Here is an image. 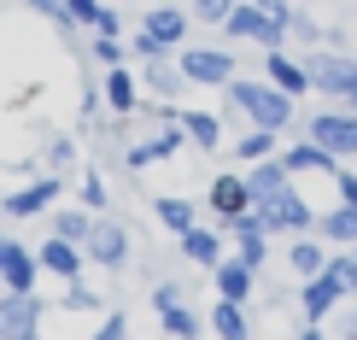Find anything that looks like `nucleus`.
<instances>
[{
    "label": "nucleus",
    "instance_id": "f03ea898",
    "mask_svg": "<svg viewBox=\"0 0 357 340\" xmlns=\"http://www.w3.org/2000/svg\"><path fill=\"white\" fill-rule=\"evenodd\" d=\"M182 282H153V317H158V334L165 340H199L205 334V317L182 300Z\"/></svg>",
    "mask_w": 357,
    "mask_h": 340
},
{
    "label": "nucleus",
    "instance_id": "cd10ccee",
    "mask_svg": "<svg viewBox=\"0 0 357 340\" xmlns=\"http://www.w3.org/2000/svg\"><path fill=\"white\" fill-rule=\"evenodd\" d=\"M141 82L153 88V100H170V106H176V94H182V88H188L182 65H176V53H170V59H153V65L141 71Z\"/></svg>",
    "mask_w": 357,
    "mask_h": 340
},
{
    "label": "nucleus",
    "instance_id": "423d86ee",
    "mask_svg": "<svg viewBox=\"0 0 357 340\" xmlns=\"http://www.w3.org/2000/svg\"><path fill=\"white\" fill-rule=\"evenodd\" d=\"M59 200H65V176H36V182L0 194V217H12V223H24V217H47Z\"/></svg>",
    "mask_w": 357,
    "mask_h": 340
},
{
    "label": "nucleus",
    "instance_id": "a18cd8bd",
    "mask_svg": "<svg viewBox=\"0 0 357 340\" xmlns=\"http://www.w3.org/2000/svg\"><path fill=\"white\" fill-rule=\"evenodd\" d=\"M340 340H357V305H351L346 317H340Z\"/></svg>",
    "mask_w": 357,
    "mask_h": 340
},
{
    "label": "nucleus",
    "instance_id": "9b49d317",
    "mask_svg": "<svg viewBox=\"0 0 357 340\" xmlns=\"http://www.w3.org/2000/svg\"><path fill=\"white\" fill-rule=\"evenodd\" d=\"M205 205H211V217H217V223H234L241 212H252L246 170H222V176H211V188H205Z\"/></svg>",
    "mask_w": 357,
    "mask_h": 340
},
{
    "label": "nucleus",
    "instance_id": "a878e982",
    "mask_svg": "<svg viewBox=\"0 0 357 340\" xmlns=\"http://www.w3.org/2000/svg\"><path fill=\"white\" fill-rule=\"evenodd\" d=\"M205 329H211L217 340H252V317H246V305L217 300L211 311H205Z\"/></svg>",
    "mask_w": 357,
    "mask_h": 340
},
{
    "label": "nucleus",
    "instance_id": "2f4dec72",
    "mask_svg": "<svg viewBox=\"0 0 357 340\" xmlns=\"http://www.w3.org/2000/svg\"><path fill=\"white\" fill-rule=\"evenodd\" d=\"M322 276H328L346 300H357V253H328V270Z\"/></svg>",
    "mask_w": 357,
    "mask_h": 340
},
{
    "label": "nucleus",
    "instance_id": "1a4fd4ad",
    "mask_svg": "<svg viewBox=\"0 0 357 340\" xmlns=\"http://www.w3.org/2000/svg\"><path fill=\"white\" fill-rule=\"evenodd\" d=\"M82 258H88V264H100V270H123V264L135 258V246H129V229L117 223V217H94V235H88Z\"/></svg>",
    "mask_w": 357,
    "mask_h": 340
},
{
    "label": "nucleus",
    "instance_id": "ea45409f",
    "mask_svg": "<svg viewBox=\"0 0 357 340\" xmlns=\"http://www.w3.org/2000/svg\"><path fill=\"white\" fill-rule=\"evenodd\" d=\"M334 188H340V205H357V170L340 165V170H334Z\"/></svg>",
    "mask_w": 357,
    "mask_h": 340
},
{
    "label": "nucleus",
    "instance_id": "8fccbe9b",
    "mask_svg": "<svg viewBox=\"0 0 357 340\" xmlns=\"http://www.w3.org/2000/svg\"><path fill=\"white\" fill-rule=\"evenodd\" d=\"M158 340H165V334H158Z\"/></svg>",
    "mask_w": 357,
    "mask_h": 340
},
{
    "label": "nucleus",
    "instance_id": "ddd939ff",
    "mask_svg": "<svg viewBox=\"0 0 357 340\" xmlns=\"http://www.w3.org/2000/svg\"><path fill=\"white\" fill-rule=\"evenodd\" d=\"M100 106H106L112 117H129V112H141V77L129 65H117V71H100Z\"/></svg>",
    "mask_w": 357,
    "mask_h": 340
},
{
    "label": "nucleus",
    "instance_id": "f704fd0d",
    "mask_svg": "<svg viewBox=\"0 0 357 340\" xmlns=\"http://www.w3.org/2000/svg\"><path fill=\"white\" fill-rule=\"evenodd\" d=\"M65 311H112V305L100 300L88 282H70V288H65Z\"/></svg>",
    "mask_w": 357,
    "mask_h": 340
},
{
    "label": "nucleus",
    "instance_id": "de8ad7c7",
    "mask_svg": "<svg viewBox=\"0 0 357 340\" xmlns=\"http://www.w3.org/2000/svg\"><path fill=\"white\" fill-rule=\"evenodd\" d=\"M340 112H357V82L346 88V100H340Z\"/></svg>",
    "mask_w": 357,
    "mask_h": 340
},
{
    "label": "nucleus",
    "instance_id": "9d476101",
    "mask_svg": "<svg viewBox=\"0 0 357 340\" xmlns=\"http://www.w3.org/2000/svg\"><path fill=\"white\" fill-rule=\"evenodd\" d=\"M41 293H0V340H29L41 334Z\"/></svg>",
    "mask_w": 357,
    "mask_h": 340
},
{
    "label": "nucleus",
    "instance_id": "5701e85b",
    "mask_svg": "<svg viewBox=\"0 0 357 340\" xmlns=\"http://www.w3.org/2000/svg\"><path fill=\"white\" fill-rule=\"evenodd\" d=\"M153 217H158V229L176 235V241H182L188 229H199V205H193L188 194H158L153 200Z\"/></svg>",
    "mask_w": 357,
    "mask_h": 340
},
{
    "label": "nucleus",
    "instance_id": "2eb2a0df",
    "mask_svg": "<svg viewBox=\"0 0 357 340\" xmlns=\"http://www.w3.org/2000/svg\"><path fill=\"white\" fill-rule=\"evenodd\" d=\"M264 82L281 88V94H293V100H305V94H310V71H305V59H293L287 47L264 53Z\"/></svg>",
    "mask_w": 357,
    "mask_h": 340
},
{
    "label": "nucleus",
    "instance_id": "0eeeda50",
    "mask_svg": "<svg viewBox=\"0 0 357 340\" xmlns=\"http://www.w3.org/2000/svg\"><path fill=\"white\" fill-rule=\"evenodd\" d=\"M222 36H229V41H258L264 53H275L281 41H287V29H281L270 12L258 6V0H234V12H229V24H222Z\"/></svg>",
    "mask_w": 357,
    "mask_h": 340
},
{
    "label": "nucleus",
    "instance_id": "6ab92c4d",
    "mask_svg": "<svg viewBox=\"0 0 357 340\" xmlns=\"http://www.w3.org/2000/svg\"><path fill=\"white\" fill-rule=\"evenodd\" d=\"M211 282H217V300H229V305H246L252 300V288H258V270L241 258H222L217 270H211Z\"/></svg>",
    "mask_w": 357,
    "mask_h": 340
},
{
    "label": "nucleus",
    "instance_id": "a211bd4d",
    "mask_svg": "<svg viewBox=\"0 0 357 340\" xmlns=\"http://www.w3.org/2000/svg\"><path fill=\"white\" fill-rule=\"evenodd\" d=\"M317 241H328L334 253H357V205H328V212H317Z\"/></svg>",
    "mask_w": 357,
    "mask_h": 340
},
{
    "label": "nucleus",
    "instance_id": "7ed1b4c3",
    "mask_svg": "<svg viewBox=\"0 0 357 340\" xmlns=\"http://www.w3.org/2000/svg\"><path fill=\"white\" fill-rule=\"evenodd\" d=\"M176 65H182L188 88H229L234 77H241V59H234L229 47H182Z\"/></svg>",
    "mask_w": 357,
    "mask_h": 340
},
{
    "label": "nucleus",
    "instance_id": "c756f323",
    "mask_svg": "<svg viewBox=\"0 0 357 340\" xmlns=\"http://www.w3.org/2000/svg\"><path fill=\"white\" fill-rule=\"evenodd\" d=\"M275 129H246V135L241 141H234V158H241V170L246 165H264V158H275Z\"/></svg>",
    "mask_w": 357,
    "mask_h": 340
},
{
    "label": "nucleus",
    "instance_id": "6e6552de",
    "mask_svg": "<svg viewBox=\"0 0 357 340\" xmlns=\"http://www.w3.org/2000/svg\"><path fill=\"white\" fill-rule=\"evenodd\" d=\"M252 212L264 217V229L270 235H317V212H310V200L299 194V188H287V194H275L270 205H252Z\"/></svg>",
    "mask_w": 357,
    "mask_h": 340
},
{
    "label": "nucleus",
    "instance_id": "f8f14e48",
    "mask_svg": "<svg viewBox=\"0 0 357 340\" xmlns=\"http://www.w3.org/2000/svg\"><path fill=\"white\" fill-rule=\"evenodd\" d=\"M182 147H188L182 124H170V129H153V135H141V141L123 153V170H153V165H165V158H176Z\"/></svg>",
    "mask_w": 357,
    "mask_h": 340
},
{
    "label": "nucleus",
    "instance_id": "7c9ffc66",
    "mask_svg": "<svg viewBox=\"0 0 357 340\" xmlns=\"http://www.w3.org/2000/svg\"><path fill=\"white\" fill-rule=\"evenodd\" d=\"M77 205H82V212H94V217H106L112 188H106V176H100V170H82V182H77Z\"/></svg>",
    "mask_w": 357,
    "mask_h": 340
},
{
    "label": "nucleus",
    "instance_id": "4be33fe9",
    "mask_svg": "<svg viewBox=\"0 0 357 340\" xmlns=\"http://www.w3.org/2000/svg\"><path fill=\"white\" fill-rule=\"evenodd\" d=\"M246 188H252V205H270L275 194L293 188V176H287L281 158H264V165H246Z\"/></svg>",
    "mask_w": 357,
    "mask_h": 340
},
{
    "label": "nucleus",
    "instance_id": "aec40b11",
    "mask_svg": "<svg viewBox=\"0 0 357 340\" xmlns=\"http://www.w3.org/2000/svg\"><path fill=\"white\" fill-rule=\"evenodd\" d=\"M176 253H182L188 264H199V270H217V264L229 258V253H222V229H205V223L188 229L182 241H176Z\"/></svg>",
    "mask_w": 357,
    "mask_h": 340
},
{
    "label": "nucleus",
    "instance_id": "c9c22d12",
    "mask_svg": "<svg viewBox=\"0 0 357 340\" xmlns=\"http://www.w3.org/2000/svg\"><path fill=\"white\" fill-rule=\"evenodd\" d=\"M100 12H106V0H65V29H70V24L94 29V24H100Z\"/></svg>",
    "mask_w": 357,
    "mask_h": 340
},
{
    "label": "nucleus",
    "instance_id": "412c9836",
    "mask_svg": "<svg viewBox=\"0 0 357 340\" xmlns=\"http://www.w3.org/2000/svg\"><path fill=\"white\" fill-rule=\"evenodd\" d=\"M328 253H334V246L317 241V235H293V246H287V270L299 276V282H310V276L328 270Z\"/></svg>",
    "mask_w": 357,
    "mask_h": 340
},
{
    "label": "nucleus",
    "instance_id": "dca6fc26",
    "mask_svg": "<svg viewBox=\"0 0 357 340\" xmlns=\"http://www.w3.org/2000/svg\"><path fill=\"white\" fill-rule=\"evenodd\" d=\"M36 258H41V270L59 276V282H82V270H88V258H82V246H70V241H59V235H47V241L36 246Z\"/></svg>",
    "mask_w": 357,
    "mask_h": 340
},
{
    "label": "nucleus",
    "instance_id": "f3484780",
    "mask_svg": "<svg viewBox=\"0 0 357 340\" xmlns=\"http://www.w3.org/2000/svg\"><path fill=\"white\" fill-rule=\"evenodd\" d=\"M275 158L287 165V176H334V170H340V158H334V153H322L310 135H305V141H293V147H281Z\"/></svg>",
    "mask_w": 357,
    "mask_h": 340
},
{
    "label": "nucleus",
    "instance_id": "a19ab883",
    "mask_svg": "<svg viewBox=\"0 0 357 340\" xmlns=\"http://www.w3.org/2000/svg\"><path fill=\"white\" fill-rule=\"evenodd\" d=\"M29 12H41L47 24H65V0H24Z\"/></svg>",
    "mask_w": 357,
    "mask_h": 340
},
{
    "label": "nucleus",
    "instance_id": "58836bf2",
    "mask_svg": "<svg viewBox=\"0 0 357 340\" xmlns=\"http://www.w3.org/2000/svg\"><path fill=\"white\" fill-rule=\"evenodd\" d=\"M287 36H299V41H310V47H322V24L310 18V12H293V24H287Z\"/></svg>",
    "mask_w": 357,
    "mask_h": 340
},
{
    "label": "nucleus",
    "instance_id": "473e14b6",
    "mask_svg": "<svg viewBox=\"0 0 357 340\" xmlns=\"http://www.w3.org/2000/svg\"><path fill=\"white\" fill-rule=\"evenodd\" d=\"M94 65L100 71H117V65H129V47H123V36H94Z\"/></svg>",
    "mask_w": 357,
    "mask_h": 340
},
{
    "label": "nucleus",
    "instance_id": "c03bdc74",
    "mask_svg": "<svg viewBox=\"0 0 357 340\" xmlns=\"http://www.w3.org/2000/svg\"><path fill=\"white\" fill-rule=\"evenodd\" d=\"M18 246H24V241H18V235H0V270H6V264H12V258H18Z\"/></svg>",
    "mask_w": 357,
    "mask_h": 340
},
{
    "label": "nucleus",
    "instance_id": "49530a36",
    "mask_svg": "<svg viewBox=\"0 0 357 340\" xmlns=\"http://www.w3.org/2000/svg\"><path fill=\"white\" fill-rule=\"evenodd\" d=\"M293 340H328V334H322V323H305V329L293 334Z\"/></svg>",
    "mask_w": 357,
    "mask_h": 340
},
{
    "label": "nucleus",
    "instance_id": "4468645a",
    "mask_svg": "<svg viewBox=\"0 0 357 340\" xmlns=\"http://www.w3.org/2000/svg\"><path fill=\"white\" fill-rule=\"evenodd\" d=\"M141 29H146V36H153L165 53H182V47H188L193 18H188V6H153V12L141 18Z\"/></svg>",
    "mask_w": 357,
    "mask_h": 340
},
{
    "label": "nucleus",
    "instance_id": "20e7f679",
    "mask_svg": "<svg viewBox=\"0 0 357 340\" xmlns=\"http://www.w3.org/2000/svg\"><path fill=\"white\" fill-rule=\"evenodd\" d=\"M305 135L317 141L322 153H334L340 165H351V158H357V112H340V106H328V112H310Z\"/></svg>",
    "mask_w": 357,
    "mask_h": 340
},
{
    "label": "nucleus",
    "instance_id": "39448f33",
    "mask_svg": "<svg viewBox=\"0 0 357 340\" xmlns=\"http://www.w3.org/2000/svg\"><path fill=\"white\" fill-rule=\"evenodd\" d=\"M305 71H310V94H328V100H346V88L357 82V59H346L340 47H310Z\"/></svg>",
    "mask_w": 357,
    "mask_h": 340
},
{
    "label": "nucleus",
    "instance_id": "e433bc0d",
    "mask_svg": "<svg viewBox=\"0 0 357 340\" xmlns=\"http://www.w3.org/2000/svg\"><path fill=\"white\" fill-rule=\"evenodd\" d=\"M229 12H234V0H188V18H199V24H229Z\"/></svg>",
    "mask_w": 357,
    "mask_h": 340
},
{
    "label": "nucleus",
    "instance_id": "4c0bfd02",
    "mask_svg": "<svg viewBox=\"0 0 357 340\" xmlns=\"http://www.w3.org/2000/svg\"><path fill=\"white\" fill-rule=\"evenodd\" d=\"M88 340H129V317L117 311V305H112V311H100V323H94V334H88Z\"/></svg>",
    "mask_w": 357,
    "mask_h": 340
},
{
    "label": "nucleus",
    "instance_id": "37998d69",
    "mask_svg": "<svg viewBox=\"0 0 357 340\" xmlns=\"http://www.w3.org/2000/svg\"><path fill=\"white\" fill-rule=\"evenodd\" d=\"M94 36H123V18L106 6V12H100V24H94Z\"/></svg>",
    "mask_w": 357,
    "mask_h": 340
},
{
    "label": "nucleus",
    "instance_id": "79ce46f5",
    "mask_svg": "<svg viewBox=\"0 0 357 340\" xmlns=\"http://www.w3.org/2000/svg\"><path fill=\"white\" fill-rule=\"evenodd\" d=\"M258 6H264V12H270V18H275L281 29H287V24H293V0H258Z\"/></svg>",
    "mask_w": 357,
    "mask_h": 340
},
{
    "label": "nucleus",
    "instance_id": "09e8293b",
    "mask_svg": "<svg viewBox=\"0 0 357 340\" xmlns=\"http://www.w3.org/2000/svg\"><path fill=\"white\" fill-rule=\"evenodd\" d=\"M0 293H6V282H0Z\"/></svg>",
    "mask_w": 357,
    "mask_h": 340
},
{
    "label": "nucleus",
    "instance_id": "393cba45",
    "mask_svg": "<svg viewBox=\"0 0 357 340\" xmlns=\"http://www.w3.org/2000/svg\"><path fill=\"white\" fill-rule=\"evenodd\" d=\"M182 135H188V147H199V153H217L222 147V117L199 112V106H182Z\"/></svg>",
    "mask_w": 357,
    "mask_h": 340
},
{
    "label": "nucleus",
    "instance_id": "72a5a7b5",
    "mask_svg": "<svg viewBox=\"0 0 357 340\" xmlns=\"http://www.w3.org/2000/svg\"><path fill=\"white\" fill-rule=\"evenodd\" d=\"M41 158H47V176H65L70 165H77V135H53Z\"/></svg>",
    "mask_w": 357,
    "mask_h": 340
},
{
    "label": "nucleus",
    "instance_id": "c85d7f7f",
    "mask_svg": "<svg viewBox=\"0 0 357 340\" xmlns=\"http://www.w3.org/2000/svg\"><path fill=\"white\" fill-rule=\"evenodd\" d=\"M0 282H6V293H36V282H41V258H36V246H18V258L0 270Z\"/></svg>",
    "mask_w": 357,
    "mask_h": 340
},
{
    "label": "nucleus",
    "instance_id": "b1692460",
    "mask_svg": "<svg viewBox=\"0 0 357 340\" xmlns=\"http://www.w3.org/2000/svg\"><path fill=\"white\" fill-rule=\"evenodd\" d=\"M340 300H346V293H340L328 276H310V282L299 288V311H305V323H322V317H334L340 311Z\"/></svg>",
    "mask_w": 357,
    "mask_h": 340
},
{
    "label": "nucleus",
    "instance_id": "f257e3e1",
    "mask_svg": "<svg viewBox=\"0 0 357 340\" xmlns=\"http://www.w3.org/2000/svg\"><path fill=\"white\" fill-rule=\"evenodd\" d=\"M222 94H229V112H246L252 129H275V135H287L293 117H299V100L281 94V88H270V82H246V77H234Z\"/></svg>",
    "mask_w": 357,
    "mask_h": 340
},
{
    "label": "nucleus",
    "instance_id": "bb28decb",
    "mask_svg": "<svg viewBox=\"0 0 357 340\" xmlns=\"http://www.w3.org/2000/svg\"><path fill=\"white\" fill-rule=\"evenodd\" d=\"M47 223L59 241H70V246H88V235H94V212H82V205H53L47 212Z\"/></svg>",
    "mask_w": 357,
    "mask_h": 340
}]
</instances>
